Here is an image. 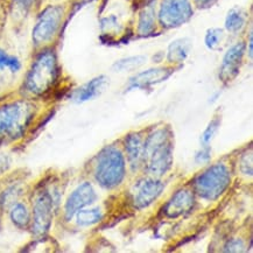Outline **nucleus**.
<instances>
[{
  "mask_svg": "<svg viewBox=\"0 0 253 253\" xmlns=\"http://www.w3.org/2000/svg\"><path fill=\"white\" fill-rule=\"evenodd\" d=\"M34 1L35 0H17V2H15V4H17L18 8L20 9V11L27 12L28 8L33 5Z\"/></svg>",
  "mask_w": 253,
  "mask_h": 253,
  "instance_id": "cd10ccee",
  "label": "nucleus"
},
{
  "mask_svg": "<svg viewBox=\"0 0 253 253\" xmlns=\"http://www.w3.org/2000/svg\"><path fill=\"white\" fill-rule=\"evenodd\" d=\"M245 53V44L243 42L236 43L226 51L220 66L219 77L223 82H230L238 75L241 68L243 56Z\"/></svg>",
  "mask_w": 253,
  "mask_h": 253,
  "instance_id": "9b49d317",
  "label": "nucleus"
},
{
  "mask_svg": "<svg viewBox=\"0 0 253 253\" xmlns=\"http://www.w3.org/2000/svg\"><path fill=\"white\" fill-rule=\"evenodd\" d=\"M7 167H8V161L6 160V158L0 157V173H1L2 170H5Z\"/></svg>",
  "mask_w": 253,
  "mask_h": 253,
  "instance_id": "c85d7f7f",
  "label": "nucleus"
},
{
  "mask_svg": "<svg viewBox=\"0 0 253 253\" xmlns=\"http://www.w3.org/2000/svg\"><path fill=\"white\" fill-rule=\"evenodd\" d=\"M225 251H229V252H242L244 251V244H243L242 241H239V239H233L229 243L228 245H226Z\"/></svg>",
  "mask_w": 253,
  "mask_h": 253,
  "instance_id": "bb28decb",
  "label": "nucleus"
},
{
  "mask_svg": "<svg viewBox=\"0 0 253 253\" xmlns=\"http://www.w3.org/2000/svg\"><path fill=\"white\" fill-rule=\"evenodd\" d=\"M249 55L252 58V35L250 37V43H249Z\"/></svg>",
  "mask_w": 253,
  "mask_h": 253,
  "instance_id": "7c9ffc66",
  "label": "nucleus"
},
{
  "mask_svg": "<svg viewBox=\"0 0 253 253\" xmlns=\"http://www.w3.org/2000/svg\"><path fill=\"white\" fill-rule=\"evenodd\" d=\"M246 13L241 8L230 9L225 19V28L231 33H237L245 26Z\"/></svg>",
  "mask_w": 253,
  "mask_h": 253,
  "instance_id": "a211bd4d",
  "label": "nucleus"
},
{
  "mask_svg": "<svg viewBox=\"0 0 253 253\" xmlns=\"http://www.w3.org/2000/svg\"><path fill=\"white\" fill-rule=\"evenodd\" d=\"M76 223L80 226H90L103 219V212L98 208L95 209H81L76 213Z\"/></svg>",
  "mask_w": 253,
  "mask_h": 253,
  "instance_id": "6ab92c4d",
  "label": "nucleus"
},
{
  "mask_svg": "<svg viewBox=\"0 0 253 253\" xmlns=\"http://www.w3.org/2000/svg\"><path fill=\"white\" fill-rule=\"evenodd\" d=\"M230 170L225 165H213L194 181L195 191L204 200L215 201L228 189L230 184Z\"/></svg>",
  "mask_w": 253,
  "mask_h": 253,
  "instance_id": "39448f33",
  "label": "nucleus"
},
{
  "mask_svg": "<svg viewBox=\"0 0 253 253\" xmlns=\"http://www.w3.org/2000/svg\"><path fill=\"white\" fill-rule=\"evenodd\" d=\"M211 155H210V147H202L199 153L196 154V162L199 164H206L210 160Z\"/></svg>",
  "mask_w": 253,
  "mask_h": 253,
  "instance_id": "a878e982",
  "label": "nucleus"
},
{
  "mask_svg": "<svg viewBox=\"0 0 253 253\" xmlns=\"http://www.w3.org/2000/svg\"><path fill=\"white\" fill-rule=\"evenodd\" d=\"M54 196L49 191H42L35 200L33 206V220L32 229L35 236H44L49 231L55 206Z\"/></svg>",
  "mask_w": 253,
  "mask_h": 253,
  "instance_id": "0eeeda50",
  "label": "nucleus"
},
{
  "mask_svg": "<svg viewBox=\"0 0 253 253\" xmlns=\"http://www.w3.org/2000/svg\"><path fill=\"white\" fill-rule=\"evenodd\" d=\"M106 85H108V79L105 76L95 77L90 82L76 89L71 98L76 103L87 102V100H91L96 98L97 96H99L105 90Z\"/></svg>",
  "mask_w": 253,
  "mask_h": 253,
  "instance_id": "4468645a",
  "label": "nucleus"
},
{
  "mask_svg": "<svg viewBox=\"0 0 253 253\" xmlns=\"http://www.w3.org/2000/svg\"><path fill=\"white\" fill-rule=\"evenodd\" d=\"M155 26V15L152 7H146L140 13L138 31L141 35H148L153 32Z\"/></svg>",
  "mask_w": 253,
  "mask_h": 253,
  "instance_id": "aec40b11",
  "label": "nucleus"
},
{
  "mask_svg": "<svg viewBox=\"0 0 253 253\" xmlns=\"http://www.w3.org/2000/svg\"><path fill=\"white\" fill-rule=\"evenodd\" d=\"M58 74L57 60L51 50L43 51L38 56L29 70L25 87L28 92L41 96L56 82Z\"/></svg>",
  "mask_w": 253,
  "mask_h": 253,
  "instance_id": "7ed1b4c3",
  "label": "nucleus"
},
{
  "mask_svg": "<svg viewBox=\"0 0 253 253\" xmlns=\"http://www.w3.org/2000/svg\"><path fill=\"white\" fill-rule=\"evenodd\" d=\"M35 115V106L18 100L0 106V142L14 141L25 134Z\"/></svg>",
  "mask_w": 253,
  "mask_h": 253,
  "instance_id": "f257e3e1",
  "label": "nucleus"
},
{
  "mask_svg": "<svg viewBox=\"0 0 253 253\" xmlns=\"http://www.w3.org/2000/svg\"><path fill=\"white\" fill-rule=\"evenodd\" d=\"M153 176L166 174L173 164V146L169 129L164 127L154 131L144 141V162Z\"/></svg>",
  "mask_w": 253,
  "mask_h": 253,
  "instance_id": "f03ea898",
  "label": "nucleus"
},
{
  "mask_svg": "<svg viewBox=\"0 0 253 253\" xmlns=\"http://www.w3.org/2000/svg\"><path fill=\"white\" fill-rule=\"evenodd\" d=\"M195 1L199 6H206V5H209L210 2H212L213 0H195Z\"/></svg>",
  "mask_w": 253,
  "mask_h": 253,
  "instance_id": "c756f323",
  "label": "nucleus"
},
{
  "mask_svg": "<svg viewBox=\"0 0 253 253\" xmlns=\"http://www.w3.org/2000/svg\"><path fill=\"white\" fill-rule=\"evenodd\" d=\"M63 17L61 6H49L41 13L33 31V40L37 44L49 42L57 33Z\"/></svg>",
  "mask_w": 253,
  "mask_h": 253,
  "instance_id": "423d86ee",
  "label": "nucleus"
},
{
  "mask_svg": "<svg viewBox=\"0 0 253 253\" xmlns=\"http://www.w3.org/2000/svg\"><path fill=\"white\" fill-rule=\"evenodd\" d=\"M12 223L19 229H26L31 223V213L24 203H14L9 211Z\"/></svg>",
  "mask_w": 253,
  "mask_h": 253,
  "instance_id": "f3484780",
  "label": "nucleus"
},
{
  "mask_svg": "<svg viewBox=\"0 0 253 253\" xmlns=\"http://www.w3.org/2000/svg\"><path fill=\"white\" fill-rule=\"evenodd\" d=\"M5 68H7L12 73H17L20 70L21 63L15 56H11L0 49V69H5Z\"/></svg>",
  "mask_w": 253,
  "mask_h": 253,
  "instance_id": "5701e85b",
  "label": "nucleus"
},
{
  "mask_svg": "<svg viewBox=\"0 0 253 253\" xmlns=\"http://www.w3.org/2000/svg\"><path fill=\"white\" fill-rule=\"evenodd\" d=\"M219 119L218 118H213L210 124L208 125V127L204 129L202 137H201V144H202V147H209L210 142L215 137L217 129L219 127Z\"/></svg>",
  "mask_w": 253,
  "mask_h": 253,
  "instance_id": "b1692460",
  "label": "nucleus"
},
{
  "mask_svg": "<svg viewBox=\"0 0 253 253\" xmlns=\"http://www.w3.org/2000/svg\"><path fill=\"white\" fill-rule=\"evenodd\" d=\"M194 203H195V199H194V194L190 190H178L165 206V215L169 218H176L178 216L189 212L193 209Z\"/></svg>",
  "mask_w": 253,
  "mask_h": 253,
  "instance_id": "f8f14e48",
  "label": "nucleus"
},
{
  "mask_svg": "<svg viewBox=\"0 0 253 253\" xmlns=\"http://www.w3.org/2000/svg\"><path fill=\"white\" fill-rule=\"evenodd\" d=\"M146 63V56H131L122 58V60L117 61V62L113 64L112 69L115 71H132L135 70L137 68L141 67L142 64Z\"/></svg>",
  "mask_w": 253,
  "mask_h": 253,
  "instance_id": "412c9836",
  "label": "nucleus"
},
{
  "mask_svg": "<svg viewBox=\"0 0 253 253\" xmlns=\"http://www.w3.org/2000/svg\"><path fill=\"white\" fill-rule=\"evenodd\" d=\"M191 15L190 0H162L159 20L165 28H173L187 22Z\"/></svg>",
  "mask_w": 253,
  "mask_h": 253,
  "instance_id": "6e6552de",
  "label": "nucleus"
},
{
  "mask_svg": "<svg viewBox=\"0 0 253 253\" xmlns=\"http://www.w3.org/2000/svg\"><path fill=\"white\" fill-rule=\"evenodd\" d=\"M191 49V41L189 39H178L171 42L168 47V61L173 63L182 62L189 55Z\"/></svg>",
  "mask_w": 253,
  "mask_h": 253,
  "instance_id": "dca6fc26",
  "label": "nucleus"
},
{
  "mask_svg": "<svg viewBox=\"0 0 253 253\" xmlns=\"http://www.w3.org/2000/svg\"><path fill=\"white\" fill-rule=\"evenodd\" d=\"M126 173L124 155L118 148L108 147L98 155L95 178L104 188H115L122 183Z\"/></svg>",
  "mask_w": 253,
  "mask_h": 253,
  "instance_id": "20e7f679",
  "label": "nucleus"
},
{
  "mask_svg": "<svg viewBox=\"0 0 253 253\" xmlns=\"http://www.w3.org/2000/svg\"><path fill=\"white\" fill-rule=\"evenodd\" d=\"M125 150L129 165L133 169H137L144 162V140L138 133L128 134L125 139Z\"/></svg>",
  "mask_w": 253,
  "mask_h": 253,
  "instance_id": "2eb2a0df",
  "label": "nucleus"
},
{
  "mask_svg": "<svg viewBox=\"0 0 253 253\" xmlns=\"http://www.w3.org/2000/svg\"><path fill=\"white\" fill-rule=\"evenodd\" d=\"M164 183L158 180H144L135 186L133 191V203L137 209L151 206L164 190Z\"/></svg>",
  "mask_w": 253,
  "mask_h": 253,
  "instance_id": "9d476101",
  "label": "nucleus"
},
{
  "mask_svg": "<svg viewBox=\"0 0 253 253\" xmlns=\"http://www.w3.org/2000/svg\"><path fill=\"white\" fill-rule=\"evenodd\" d=\"M171 75V70L167 68H153L138 74L129 80L128 89H146V87L154 85L166 81Z\"/></svg>",
  "mask_w": 253,
  "mask_h": 253,
  "instance_id": "ddd939ff",
  "label": "nucleus"
},
{
  "mask_svg": "<svg viewBox=\"0 0 253 253\" xmlns=\"http://www.w3.org/2000/svg\"><path fill=\"white\" fill-rule=\"evenodd\" d=\"M18 195H19V190L17 187L8 188V189L5 190L4 194H2L1 199H0V203H1L4 207L9 206V204H12L13 206V204L15 203V200H17Z\"/></svg>",
  "mask_w": 253,
  "mask_h": 253,
  "instance_id": "393cba45",
  "label": "nucleus"
},
{
  "mask_svg": "<svg viewBox=\"0 0 253 253\" xmlns=\"http://www.w3.org/2000/svg\"><path fill=\"white\" fill-rule=\"evenodd\" d=\"M223 39H224V32H223V29L211 28L207 32L206 38H204V42H206V46L209 48V49L213 50L219 47Z\"/></svg>",
  "mask_w": 253,
  "mask_h": 253,
  "instance_id": "4be33fe9",
  "label": "nucleus"
},
{
  "mask_svg": "<svg viewBox=\"0 0 253 253\" xmlns=\"http://www.w3.org/2000/svg\"><path fill=\"white\" fill-rule=\"evenodd\" d=\"M97 199V194L91 183L83 182L76 188L68 197L64 206V218L73 219L81 209L92 204Z\"/></svg>",
  "mask_w": 253,
  "mask_h": 253,
  "instance_id": "1a4fd4ad",
  "label": "nucleus"
}]
</instances>
